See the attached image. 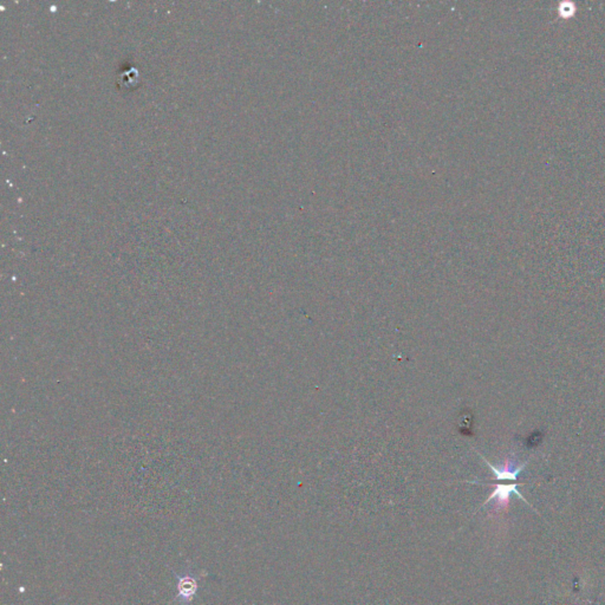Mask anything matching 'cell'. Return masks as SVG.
I'll list each match as a JSON object with an SVG mask.
<instances>
[{
    "label": "cell",
    "mask_w": 605,
    "mask_h": 605,
    "mask_svg": "<svg viewBox=\"0 0 605 605\" xmlns=\"http://www.w3.org/2000/svg\"><path fill=\"white\" fill-rule=\"evenodd\" d=\"M199 589V578L197 574L187 571L185 574H177V601L179 605H188L192 603Z\"/></svg>",
    "instance_id": "cell-2"
},
{
    "label": "cell",
    "mask_w": 605,
    "mask_h": 605,
    "mask_svg": "<svg viewBox=\"0 0 605 605\" xmlns=\"http://www.w3.org/2000/svg\"><path fill=\"white\" fill-rule=\"evenodd\" d=\"M482 460L486 462L490 468H491L492 472L495 473V480L497 481H515V482H518V475L522 473V470H525V467L529 464V460L525 461V462H522V464H519L512 457H509V459H506L504 461V464L502 466H493V465L487 461V459H485L482 457Z\"/></svg>",
    "instance_id": "cell-3"
},
{
    "label": "cell",
    "mask_w": 605,
    "mask_h": 605,
    "mask_svg": "<svg viewBox=\"0 0 605 605\" xmlns=\"http://www.w3.org/2000/svg\"><path fill=\"white\" fill-rule=\"evenodd\" d=\"M518 487V482H514V481H509V482L499 481L498 484L495 485V491L492 492V495L485 502L484 506L487 505L490 502H493L495 510L506 509L509 506L510 499H511L512 495H517L518 498L522 499V502L529 504L526 502V499L522 497V493L519 492Z\"/></svg>",
    "instance_id": "cell-1"
}]
</instances>
